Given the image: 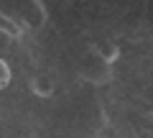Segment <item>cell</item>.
Masks as SVG:
<instances>
[{
  "mask_svg": "<svg viewBox=\"0 0 153 138\" xmlns=\"http://www.w3.org/2000/svg\"><path fill=\"white\" fill-rule=\"evenodd\" d=\"M10 79H13V72H10V64H8L5 59H0V92L10 84Z\"/></svg>",
  "mask_w": 153,
  "mask_h": 138,
  "instance_id": "cell-5",
  "label": "cell"
},
{
  "mask_svg": "<svg viewBox=\"0 0 153 138\" xmlns=\"http://www.w3.org/2000/svg\"><path fill=\"white\" fill-rule=\"evenodd\" d=\"M31 92L36 95L38 100H49V97H54L56 84H54V79H51V77H46V74H38V77L31 79Z\"/></svg>",
  "mask_w": 153,
  "mask_h": 138,
  "instance_id": "cell-2",
  "label": "cell"
},
{
  "mask_svg": "<svg viewBox=\"0 0 153 138\" xmlns=\"http://www.w3.org/2000/svg\"><path fill=\"white\" fill-rule=\"evenodd\" d=\"M112 61L102 59V56H97L94 51H89L87 59L82 61V66H79V77L84 79L87 84H94V87H102V84H110L112 82Z\"/></svg>",
  "mask_w": 153,
  "mask_h": 138,
  "instance_id": "cell-1",
  "label": "cell"
},
{
  "mask_svg": "<svg viewBox=\"0 0 153 138\" xmlns=\"http://www.w3.org/2000/svg\"><path fill=\"white\" fill-rule=\"evenodd\" d=\"M89 51H94L97 56H102V59H107V61H117L120 59V46L115 44L112 39H102V41H94L92 46H89Z\"/></svg>",
  "mask_w": 153,
  "mask_h": 138,
  "instance_id": "cell-3",
  "label": "cell"
},
{
  "mask_svg": "<svg viewBox=\"0 0 153 138\" xmlns=\"http://www.w3.org/2000/svg\"><path fill=\"white\" fill-rule=\"evenodd\" d=\"M13 33L8 31V28H3L0 26V59H5L8 54H10V49H13Z\"/></svg>",
  "mask_w": 153,
  "mask_h": 138,
  "instance_id": "cell-4",
  "label": "cell"
}]
</instances>
